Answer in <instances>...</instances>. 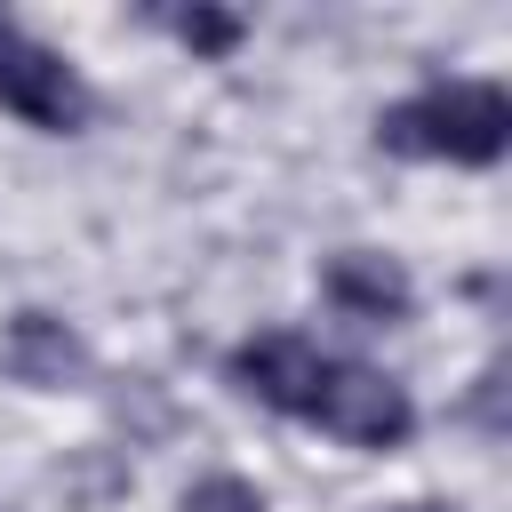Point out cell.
<instances>
[{
  "label": "cell",
  "mask_w": 512,
  "mask_h": 512,
  "mask_svg": "<svg viewBox=\"0 0 512 512\" xmlns=\"http://www.w3.org/2000/svg\"><path fill=\"white\" fill-rule=\"evenodd\" d=\"M376 144L440 168H496L512 144V96L504 80H424L416 96L376 112Z\"/></svg>",
  "instance_id": "obj_1"
},
{
  "label": "cell",
  "mask_w": 512,
  "mask_h": 512,
  "mask_svg": "<svg viewBox=\"0 0 512 512\" xmlns=\"http://www.w3.org/2000/svg\"><path fill=\"white\" fill-rule=\"evenodd\" d=\"M0 112H16L40 136H72V128H88L96 96H88V80L64 48H48V40H32L24 24L0 16Z\"/></svg>",
  "instance_id": "obj_2"
},
{
  "label": "cell",
  "mask_w": 512,
  "mask_h": 512,
  "mask_svg": "<svg viewBox=\"0 0 512 512\" xmlns=\"http://www.w3.org/2000/svg\"><path fill=\"white\" fill-rule=\"evenodd\" d=\"M304 424H320L328 440H344L360 456H392L416 440V400H408V384H392L368 360H328V384H320Z\"/></svg>",
  "instance_id": "obj_3"
},
{
  "label": "cell",
  "mask_w": 512,
  "mask_h": 512,
  "mask_svg": "<svg viewBox=\"0 0 512 512\" xmlns=\"http://www.w3.org/2000/svg\"><path fill=\"white\" fill-rule=\"evenodd\" d=\"M328 344H312L304 328H256V336H240L232 344V360H224V376L256 400V408H272V416H312V400H320V384H328Z\"/></svg>",
  "instance_id": "obj_4"
},
{
  "label": "cell",
  "mask_w": 512,
  "mask_h": 512,
  "mask_svg": "<svg viewBox=\"0 0 512 512\" xmlns=\"http://www.w3.org/2000/svg\"><path fill=\"white\" fill-rule=\"evenodd\" d=\"M320 296H328V312H344V320H360V328H400V320L416 312V280H408V264L384 256V248H336V256L320 264Z\"/></svg>",
  "instance_id": "obj_5"
},
{
  "label": "cell",
  "mask_w": 512,
  "mask_h": 512,
  "mask_svg": "<svg viewBox=\"0 0 512 512\" xmlns=\"http://www.w3.org/2000/svg\"><path fill=\"white\" fill-rule=\"evenodd\" d=\"M88 368H96L88 336L56 312H16L0 328V376L24 392H72V384H88Z\"/></svg>",
  "instance_id": "obj_6"
},
{
  "label": "cell",
  "mask_w": 512,
  "mask_h": 512,
  "mask_svg": "<svg viewBox=\"0 0 512 512\" xmlns=\"http://www.w3.org/2000/svg\"><path fill=\"white\" fill-rule=\"evenodd\" d=\"M168 32H176L192 56H232V48L248 40V16H232V8H176Z\"/></svg>",
  "instance_id": "obj_7"
},
{
  "label": "cell",
  "mask_w": 512,
  "mask_h": 512,
  "mask_svg": "<svg viewBox=\"0 0 512 512\" xmlns=\"http://www.w3.org/2000/svg\"><path fill=\"white\" fill-rule=\"evenodd\" d=\"M176 512H272L264 504V488L256 480H240V472H208V480H192L184 488V504Z\"/></svg>",
  "instance_id": "obj_8"
},
{
  "label": "cell",
  "mask_w": 512,
  "mask_h": 512,
  "mask_svg": "<svg viewBox=\"0 0 512 512\" xmlns=\"http://www.w3.org/2000/svg\"><path fill=\"white\" fill-rule=\"evenodd\" d=\"M392 512H456V504H440V496H408V504H392Z\"/></svg>",
  "instance_id": "obj_9"
}]
</instances>
